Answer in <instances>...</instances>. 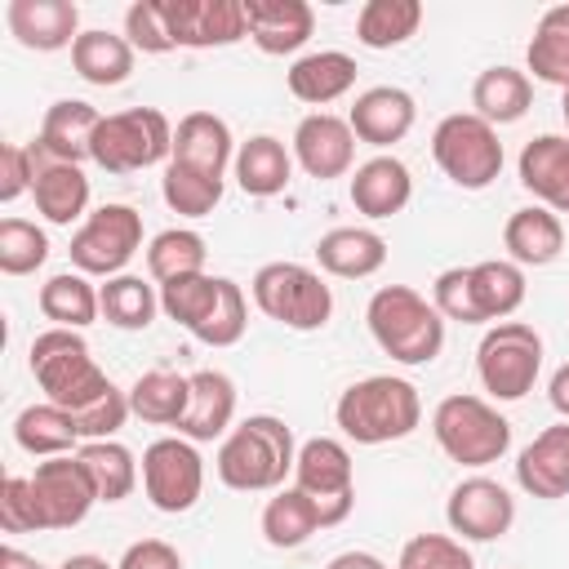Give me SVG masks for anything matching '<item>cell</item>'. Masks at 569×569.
I'll list each match as a JSON object with an SVG mask.
<instances>
[{"instance_id":"6da1fadb","label":"cell","mask_w":569,"mask_h":569,"mask_svg":"<svg viewBox=\"0 0 569 569\" xmlns=\"http://www.w3.org/2000/svg\"><path fill=\"white\" fill-rule=\"evenodd\" d=\"M298 462V445L293 431L284 427V418L276 413H249L244 422H236L222 445H218V480L227 489L240 493H262V489H280L284 476Z\"/></svg>"},{"instance_id":"7a4b0ae2","label":"cell","mask_w":569,"mask_h":569,"mask_svg":"<svg viewBox=\"0 0 569 569\" xmlns=\"http://www.w3.org/2000/svg\"><path fill=\"white\" fill-rule=\"evenodd\" d=\"M333 418H338L347 440H356V445H387V440H405L422 422V400H418V387L409 378L373 373V378L351 382L338 396Z\"/></svg>"},{"instance_id":"3957f363","label":"cell","mask_w":569,"mask_h":569,"mask_svg":"<svg viewBox=\"0 0 569 569\" xmlns=\"http://www.w3.org/2000/svg\"><path fill=\"white\" fill-rule=\"evenodd\" d=\"M373 342L400 365H431L445 347V316L409 284H382L365 307Z\"/></svg>"},{"instance_id":"277c9868","label":"cell","mask_w":569,"mask_h":569,"mask_svg":"<svg viewBox=\"0 0 569 569\" xmlns=\"http://www.w3.org/2000/svg\"><path fill=\"white\" fill-rule=\"evenodd\" d=\"M31 373L40 382V391L62 405L67 413L93 405L98 396H107L116 382L98 369V360L89 356V342L80 338V329H44L31 342Z\"/></svg>"},{"instance_id":"5b68a950","label":"cell","mask_w":569,"mask_h":569,"mask_svg":"<svg viewBox=\"0 0 569 569\" xmlns=\"http://www.w3.org/2000/svg\"><path fill=\"white\" fill-rule=\"evenodd\" d=\"M436 445L458 462V467H489L511 449V422L480 396H445L431 413Z\"/></svg>"},{"instance_id":"8992f818","label":"cell","mask_w":569,"mask_h":569,"mask_svg":"<svg viewBox=\"0 0 569 569\" xmlns=\"http://www.w3.org/2000/svg\"><path fill=\"white\" fill-rule=\"evenodd\" d=\"M249 293H253L262 316H271L284 329H298V333L325 329L329 316H333L329 284L320 280V271H311L302 262H267V267H258Z\"/></svg>"},{"instance_id":"52a82bcc","label":"cell","mask_w":569,"mask_h":569,"mask_svg":"<svg viewBox=\"0 0 569 569\" xmlns=\"http://www.w3.org/2000/svg\"><path fill=\"white\" fill-rule=\"evenodd\" d=\"M169 156H173V124L156 107H129V111L102 116L93 147H89V160L107 173L151 169Z\"/></svg>"},{"instance_id":"ba28073f","label":"cell","mask_w":569,"mask_h":569,"mask_svg":"<svg viewBox=\"0 0 569 569\" xmlns=\"http://www.w3.org/2000/svg\"><path fill=\"white\" fill-rule=\"evenodd\" d=\"M431 156L445 169L449 182H458L462 191H485L498 173H502V142L498 129L489 120H480L476 111H453L436 124L431 133Z\"/></svg>"},{"instance_id":"9c48e42d","label":"cell","mask_w":569,"mask_h":569,"mask_svg":"<svg viewBox=\"0 0 569 569\" xmlns=\"http://www.w3.org/2000/svg\"><path fill=\"white\" fill-rule=\"evenodd\" d=\"M542 369V338L525 320H498L476 347L480 387L493 400H525Z\"/></svg>"},{"instance_id":"30bf717a","label":"cell","mask_w":569,"mask_h":569,"mask_svg":"<svg viewBox=\"0 0 569 569\" xmlns=\"http://www.w3.org/2000/svg\"><path fill=\"white\" fill-rule=\"evenodd\" d=\"M293 485L316 502L325 529L342 525L356 507V467H351L347 445L333 436H311L307 445H298Z\"/></svg>"},{"instance_id":"8fae6325","label":"cell","mask_w":569,"mask_h":569,"mask_svg":"<svg viewBox=\"0 0 569 569\" xmlns=\"http://www.w3.org/2000/svg\"><path fill=\"white\" fill-rule=\"evenodd\" d=\"M142 249V213L133 204H102L93 209L80 231L71 236V262L84 276H124V262Z\"/></svg>"},{"instance_id":"7c38bea8","label":"cell","mask_w":569,"mask_h":569,"mask_svg":"<svg viewBox=\"0 0 569 569\" xmlns=\"http://www.w3.org/2000/svg\"><path fill=\"white\" fill-rule=\"evenodd\" d=\"M142 489L156 511L182 516L196 507L204 489V458L196 453V440L187 436H164L142 449Z\"/></svg>"},{"instance_id":"4fadbf2b","label":"cell","mask_w":569,"mask_h":569,"mask_svg":"<svg viewBox=\"0 0 569 569\" xmlns=\"http://www.w3.org/2000/svg\"><path fill=\"white\" fill-rule=\"evenodd\" d=\"M173 44L182 49H227L249 36L244 0H160Z\"/></svg>"},{"instance_id":"5bb4252c","label":"cell","mask_w":569,"mask_h":569,"mask_svg":"<svg viewBox=\"0 0 569 569\" xmlns=\"http://www.w3.org/2000/svg\"><path fill=\"white\" fill-rule=\"evenodd\" d=\"M445 520L453 533H462L471 542H493L516 525V498L498 480L471 476V480L453 485V493L445 502Z\"/></svg>"},{"instance_id":"9a60e30c","label":"cell","mask_w":569,"mask_h":569,"mask_svg":"<svg viewBox=\"0 0 569 569\" xmlns=\"http://www.w3.org/2000/svg\"><path fill=\"white\" fill-rule=\"evenodd\" d=\"M31 485H36V498H40L44 529H76V525L93 511V502H98L93 480L84 476V467H80L76 453H71V458L62 453V458L36 462Z\"/></svg>"},{"instance_id":"2e32d148","label":"cell","mask_w":569,"mask_h":569,"mask_svg":"<svg viewBox=\"0 0 569 569\" xmlns=\"http://www.w3.org/2000/svg\"><path fill=\"white\" fill-rule=\"evenodd\" d=\"M293 156L320 182L342 178V173H351V160H356V133H351V124L342 116L316 111V116L298 120V129H293Z\"/></svg>"},{"instance_id":"e0dca14e","label":"cell","mask_w":569,"mask_h":569,"mask_svg":"<svg viewBox=\"0 0 569 569\" xmlns=\"http://www.w3.org/2000/svg\"><path fill=\"white\" fill-rule=\"evenodd\" d=\"M4 22L22 49L53 53L80 40V9L71 0H9Z\"/></svg>"},{"instance_id":"ac0fdd59","label":"cell","mask_w":569,"mask_h":569,"mask_svg":"<svg viewBox=\"0 0 569 569\" xmlns=\"http://www.w3.org/2000/svg\"><path fill=\"white\" fill-rule=\"evenodd\" d=\"M516 485L529 498H569V422L538 431L516 458Z\"/></svg>"},{"instance_id":"d6986e66","label":"cell","mask_w":569,"mask_h":569,"mask_svg":"<svg viewBox=\"0 0 569 569\" xmlns=\"http://www.w3.org/2000/svg\"><path fill=\"white\" fill-rule=\"evenodd\" d=\"M244 13L249 40L271 58L298 53L316 31V9L307 0H244Z\"/></svg>"},{"instance_id":"ffe728a7","label":"cell","mask_w":569,"mask_h":569,"mask_svg":"<svg viewBox=\"0 0 569 569\" xmlns=\"http://www.w3.org/2000/svg\"><path fill=\"white\" fill-rule=\"evenodd\" d=\"M413 120H418V107H413V98H409L405 89H396V84H373V89H365V93L351 102V116H347L351 133H356L360 142H369V147H391V142H400V138L413 129Z\"/></svg>"},{"instance_id":"44dd1931","label":"cell","mask_w":569,"mask_h":569,"mask_svg":"<svg viewBox=\"0 0 569 569\" xmlns=\"http://www.w3.org/2000/svg\"><path fill=\"white\" fill-rule=\"evenodd\" d=\"M520 187L542 200L551 213H569V138L560 133H538L525 142L520 160Z\"/></svg>"},{"instance_id":"7402d4cb","label":"cell","mask_w":569,"mask_h":569,"mask_svg":"<svg viewBox=\"0 0 569 569\" xmlns=\"http://www.w3.org/2000/svg\"><path fill=\"white\" fill-rule=\"evenodd\" d=\"M231 129H227V120L222 116H213V111H187L182 120H178V129H173V164H187V169H196V173H209V178H222L227 173V164H236V156H231Z\"/></svg>"},{"instance_id":"603a6c76","label":"cell","mask_w":569,"mask_h":569,"mask_svg":"<svg viewBox=\"0 0 569 569\" xmlns=\"http://www.w3.org/2000/svg\"><path fill=\"white\" fill-rule=\"evenodd\" d=\"M98 124H102L98 107H89V102H80V98H58V102L44 111V120H40L36 147H40L49 160H58V164H80V160H89V147H93Z\"/></svg>"},{"instance_id":"cb8c5ba5","label":"cell","mask_w":569,"mask_h":569,"mask_svg":"<svg viewBox=\"0 0 569 569\" xmlns=\"http://www.w3.org/2000/svg\"><path fill=\"white\" fill-rule=\"evenodd\" d=\"M31 160H36V209L53 222V227H71L84 209H89V178L80 164H58L49 160L36 142H31Z\"/></svg>"},{"instance_id":"d4e9b609","label":"cell","mask_w":569,"mask_h":569,"mask_svg":"<svg viewBox=\"0 0 569 569\" xmlns=\"http://www.w3.org/2000/svg\"><path fill=\"white\" fill-rule=\"evenodd\" d=\"M347 191H351L356 213H365V218H391V213H400L409 204L413 178H409V169L396 156H373V160L356 164Z\"/></svg>"},{"instance_id":"484cf974","label":"cell","mask_w":569,"mask_h":569,"mask_svg":"<svg viewBox=\"0 0 569 569\" xmlns=\"http://www.w3.org/2000/svg\"><path fill=\"white\" fill-rule=\"evenodd\" d=\"M236 418V382L222 369H200L191 373V405L178 422V436L187 440H218L231 431Z\"/></svg>"},{"instance_id":"4316f807","label":"cell","mask_w":569,"mask_h":569,"mask_svg":"<svg viewBox=\"0 0 569 569\" xmlns=\"http://www.w3.org/2000/svg\"><path fill=\"white\" fill-rule=\"evenodd\" d=\"M316 262L338 280H365L387 262V240L369 227H333L316 240Z\"/></svg>"},{"instance_id":"83f0119b","label":"cell","mask_w":569,"mask_h":569,"mask_svg":"<svg viewBox=\"0 0 569 569\" xmlns=\"http://www.w3.org/2000/svg\"><path fill=\"white\" fill-rule=\"evenodd\" d=\"M502 244H507V253H511L516 267H547V262H556L560 249H565V227H560V218H556L551 209L525 204V209H516V213L507 218Z\"/></svg>"},{"instance_id":"f1b7e54d","label":"cell","mask_w":569,"mask_h":569,"mask_svg":"<svg viewBox=\"0 0 569 569\" xmlns=\"http://www.w3.org/2000/svg\"><path fill=\"white\" fill-rule=\"evenodd\" d=\"M356 58L342 53V49H320V53H307L289 67V93L298 102H311V107H325V102H338L351 84H356Z\"/></svg>"},{"instance_id":"f546056e","label":"cell","mask_w":569,"mask_h":569,"mask_svg":"<svg viewBox=\"0 0 569 569\" xmlns=\"http://www.w3.org/2000/svg\"><path fill=\"white\" fill-rule=\"evenodd\" d=\"M71 67L80 80L98 84V89H116L133 76V44L116 31H80V40L71 44Z\"/></svg>"},{"instance_id":"4dcf8cb0","label":"cell","mask_w":569,"mask_h":569,"mask_svg":"<svg viewBox=\"0 0 569 569\" xmlns=\"http://www.w3.org/2000/svg\"><path fill=\"white\" fill-rule=\"evenodd\" d=\"M289 178H293V156L284 151L280 138L253 133L249 142H240V151H236V182H240L244 196H258V200L280 196L289 187Z\"/></svg>"},{"instance_id":"1f68e13d","label":"cell","mask_w":569,"mask_h":569,"mask_svg":"<svg viewBox=\"0 0 569 569\" xmlns=\"http://www.w3.org/2000/svg\"><path fill=\"white\" fill-rule=\"evenodd\" d=\"M187 405H191V378L187 373H173V369H147L129 387L133 418L156 422V427H178L182 413H187Z\"/></svg>"},{"instance_id":"d6a6232c","label":"cell","mask_w":569,"mask_h":569,"mask_svg":"<svg viewBox=\"0 0 569 569\" xmlns=\"http://www.w3.org/2000/svg\"><path fill=\"white\" fill-rule=\"evenodd\" d=\"M529 102H533V84H529V76L516 71V67H489V71H480L476 84H471V107H476V116L489 120L493 129H498V124H516V120L529 111Z\"/></svg>"},{"instance_id":"836d02e7","label":"cell","mask_w":569,"mask_h":569,"mask_svg":"<svg viewBox=\"0 0 569 569\" xmlns=\"http://www.w3.org/2000/svg\"><path fill=\"white\" fill-rule=\"evenodd\" d=\"M40 311L58 329H84L102 316V298L84 271H58L40 284Z\"/></svg>"},{"instance_id":"e575fe53","label":"cell","mask_w":569,"mask_h":569,"mask_svg":"<svg viewBox=\"0 0 569 569\" xmlns=\"http://www.w3.org/2000/svg\"><path fill=\"white\" fill-rule=\"evenodd\" d=\"M13 440H18V449H27L36 458H62L67 449H76L80 431H76V418L62 405L44 400V405H27L13 418Z\"/></svg>"},{"instance_id":"d590c367","label":"cell","mask_w":569,"mask_h":569,"mask_svg":"<svg viewBox=\"0 0 569 569\" xmlns=\"http://www.w3.org/2000/svg\"><path fill=\"white\" fill-rule=\"evenodd\" d=\"M76 458H80L84 476L93 480L98 502H120V498L133 493V485H138V462H133V453H129L120 440H84V445L76 449Z\"/></svg>"},{"instance_id":"8d00e7d4","label":"cell","mask_w":569,"mask_h":569,"mask_svg":"<svg viewBox=\"0 0 569 569\" xmlns=\"http://www.w3.org/2000/svg\"><path fill=\"white\" fill-rule=\"evenodd\" d=\"M422 27L418 0H365L356 13V40L365 49H396Z\"/></svg>"},{"instance_id":"74e56055","label":"cell","mask_w":569,"mask_h":569,"mask_svg":"<svg viewBox=\"0 0 569 569\" xmlns=\"http://www.w3.org/2000/svg\"><path fill=\"white\" fill-rule=\"evenodd\" d=\"M525 62H529L533 80H547V84L569 89V4H551L538 18L533 40L525 49Z\"/></svg>"},{"instance_id":"f35d334b","label":"cell","mask_w":569,"mask_h":569,"mask_svg":"<svg viewBox=\"0 0 569 569\" xmlns=\"http://www.w3.org/2000/svg\"><path fill=\"white\" fill-rule=\"evenodd\" d=\"M471 298L485 320H507L520 302H525V271L507 258H485L471 267Z\"/></svg>"},{"instance_id":"ab89813d","label":"cell","mask_w":569,"mask_h":569,"mask_svg":"<svg viewBox=\"0 0 569 569\" xmlns=\"http://www.w3.org/2000/svg\"><path fill=\"white\" fill-rule=\"evenodd\" d=\"M316 529H325L320 525V511H316V502L293 485V489H280L267 507H262V538L276 547V551H293V547H302Z\"/></svg>"},{"instance_id":"60d3db41","label":"cell","mask_w":569,"mask_h":569,"mask_svg":"<svg viewBox=\"0 0 569 569\" xmlns=\"http://www.w3.org/2000/svg\"><path fill=\"white\" fill-rule=\"evenodd\" d=\"M204 236L191 231V227H169L160 231L151 244H147V271L151 280L169 284V280H182V276H200L204 271Z\"/></svg>"},{"instance_id":"b9f144b4","label":"cell","mask_w":569,"mask_h":569,"mask_svg":"<svg viewBox=\"0 0 569 569\" xmlns=\"http://www.w3.org/2000/svg\"><path fill=\"white\" fill-rule=\"evenodd\" d=\"M102 320L116 329H147L160 311V293L142 276H111L102 289Z\"/></svg>"},{"instance_id":"7bdbcfd3","label":"cell","mask_w":569,"mask_h":569,"mask_svg":"<svg viewBox=\"0 0 569 569\" xmlns=\"http://www.w3.org/2000/svg\"><path fill=\"white\" fill-rule=\"evenodd\" d=\"M160 196L173 213L182 218H204L218 209L222 200V178H209V173H196L187 164H164V178H160Z\"/></svg>"},{"instance_id":"ee69618b","label":"cell","mask_w":569,"mask_h":569,"mask_svg":"<svg viewBox=\"0 0 569 569\" xmlns=\"http://www.w3.org/2000/svg\"><path fill=\"white\" fill-rule=\"evenodd\" d=\"M218 289H222V276H182V280H169V284H160V311L169 316V320H178L182 329H200L204 325V316L213 311V302H218Z\"/></svg>"},{"instance_id":"f6af8a7d","label":"cell","mask_w":569,"mask_h":569,"mask_svg":"<svg viewBox=\"0 0 569 569\" xmlns=\"http://www.w3.org/2000/svg\"><path fill=\"white\" fill-rule=\"evenodd\" d=\"M49 258V236L27 218L0 222V271L4 276H31Z\"/></svg>"},{"instance_id":"bcb514c9","label":"cell","mask_w":569,"mask_h":569,"mask_svg":"<svg viewBox=\"0 0 569 569\" xmlns=\"http://www.w3.org/2000/svg\"><path fill=\"white\" fill-rule=\"evenodd\" d=\"M244 329H249V302H244L240 284L222 276L218 302H213V311L204 316V325L196 329V338H200L204 347H236V342L244 338Z\"/></svg>"},{"instance_id":"7dc6e473","label":"cell","mask_w":569,"mask_h":569,"mask_svg":"<svg viewBox=\"0 0 569 569\" xmlns=\"http://www.w3.org/2000/svg\"><path fill=\"white\" fill-rule=\"evenodd\" d=\"M396 569H476L471 551L449 533H413L400 547Z\"/></svg>"},{"instance_id":"c3c4849f","label":"cell","mask_w":569,"mask_h":569,"mask_svg":"<svg viewBox=\"0 0 569 569\" xmlns=\"http://www.w3.org/2000/svg\"><path fill=\"white\" fill-rule=\"evenodd\" d=\"M124 40L133 49H142V53H169V49H178L160 0H138V4L124 9Z\"/></svg>"},{"instance_id":"681fc988","label":"cell","mask_w":569,"mask_h":569,"mask_svg":"<svg viewBox=\"0 0 569 569\" xmlns=\"http://www.w3.org/2000/svg\"><path fill=\"white\" fill-rule=\"evenodd\" d=\"M0 529L4 533H36V529H44L31 476H4V485H0Z\"/></svg>"},{"instance_id":"f907efd6","label":"cell","mask_w":569,"mask_h":569,"mask_svg":"<svg viewBox=\"0 0 569 569\" xmlns=\"http://www.w3.org/2000/svg\"><path fill=\"white\" fill-rule=\"evenodd\" d=\"M431 302L445 320H458V325H480V311H476V298H471V267H449L436 276L431 284Z\"/></svg>"},{"instance_id":"816d5d0a","label":"cell","mask_w":569,"mask_h":569,"mask_svg":"<svg viewBox=\"0 0 569 569\" xmlns=\"http://www.w3.org/2000/svg\"><path fill=\"white\" fill-rule=\"evenodd\" d=\"M129 413H133V409H129V391L111 387L107 396H98L93 405L76 409L71 418H76V431H80V440H111V436L124 427V418H129Z\"/></svg>"},{"instance_id":"f5cc1de1","label":"cell","mask_w":569,"mask_h":569,"mask_svg":"<svg viewBox=\"0 0 569 569\" xmlns=\"http://www.w3.org/2000/svg\"><path fill=\"white\" fill-rule=\"evenodd\" d=\"M36 187V160H31V147H18V142H4L0 147V200L13 204L22 191Z\"/></svg>"},{"instance_id":"db71d44e","label":"cell","mask_w":569,"mask_h":569,"mask_svg":"<svg viewBox=\"0 0 569 569\" xmlns=\"http://www.w3.org/2000/svg\"><path fill=\"white\" fill-rule=\"evenodd\" d=\"M116 569H182V556L164 542V538H142V542H129L120 565Z\"/></svg>"},{"instance_id":"11a10c76","label":"cell","mask_w":569,"mask_h":569,"mask_svg":"<svg viewBox=\"0 0 569 569\" xmlns=\"http://www.w3.org/2000/svg\"><path fill=\"white\" fill-rule=\"evenodd\" d=\"M547 400H551V409L569 422V365H560V369L551 373V382H547Z\"/></svg>"},{"instance_id":"9f6ffc18","label":"cell","mask_w":569,"mask_h":569,"mask_svg":"<svg viewBox=\"0 0 569 569\" xmlns=\"http://www.w3.org/2000/svg\"><path fill=\"white\" fill-rule=\"evenodd\" d=\"M325 569H387L373 551H342V556H333Z\"/></svg>"},{"instance_id":"6f0895ef","label":"cell","mask_w":569,"mask_h":569,"mask_svg":"<svg viewBox=\"0 0 569 569\" xmlns=\"http://www.w3.org/2000/svg\"><path fill=\"white\" fill-rule=\"evenodd\" d=\"M0 569H44V565L18 547H0Z\"/></svg>"},{"instance_id":"680465c9","label":"cell","mask_w":569,"mask_h":569,"mask_svg":"<svg viewBox=\"0 0 569 569\" xmlns=\"http://www.w3.org/2000/svg\"><path fill=\"white\" fill-rule=\"evenodd\" d=\"M58 569H116V565H107V560L93 556V551H80V556H67Z\"/></svg>"},{"instance_id":"91938a15","label":"cell","mask_w":569,"mask_h":569,"mask_svg":"<svg viewBox=\"0 0 569 569\" xmlns=\"http://www.w3.org/2000/svg\"><path fill=\"white\" fill-rule=\"evenodd\" d=\"M560 116H565V129H569V89L560 93Z\"/></svg>"}]
</instances>
